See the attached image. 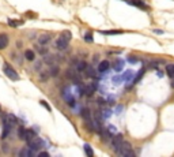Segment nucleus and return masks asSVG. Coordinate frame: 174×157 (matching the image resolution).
Returning <instances> with one entry per match:
<instances>
[{
  "instance_id": "1",
  "label": "nucleus",
  "mask_w": 174,
  "mask_h": 157,
  "mask_svg": "<svg viewBox=\"0 0 174 157\" xmlns=\"http://www.w3.org/2000/svg\"><path fill=\"white\" fill-rule=\"evenodd\" d=\"M117 153L120 154V156H122V157H133V156H135V152L132 150L131 143L125 142V141L121 142L120 148L117 149Z\"/></svg>"
},
{
  "instance_id": "2",
  "label": "nucleus",
  "mask_w": 174,
  "mask_h": 157,
  "mask_svg": "<svg viewBox=\"0 0 174 157\" xmlns=\"http://www.w3.org/2000/svg\"><path fill=\"white\" fill-rule=\"evenodd\" d=\"M3 71H4V74L11 79V81H19V74L16 72V70H14V68L11 67L8 63H4Z\"/></svg>"
},
{
  "instance_id": "3",
  "label": "nucleus",
  "mask_w": 174,
  "mask_h": 157,
  "mask_svg": "<svg viewBox=\"0 0 174 157\" xmlns=\"http://www.w3.org/2000/svg\"><path fill=\"white\" fill-rule=\"evenodd\" d=\"M27 146L30 148L32 150H38L42 148V142L39 141L37 137H34L33 139H30V141H27Z\"/></svg>"
},
{
  "instance_id": "4",
  "label": "nucleus",
  "mask_w": 174,
  "mask_h": 157,
  "mask_svg": "<svg viewBox=\"0 0 174 157\" xmlns=\"http://www.w3.org/2000/svg\"><path fill=\"white\" fill-rule=\"evenodd\" d=\"M65 77H67L68 79H72V81H75L76 83H79V75H78L76 68H68L67 72H65Z\"/></svg>"
},
{
  "instance_id": "5",
  "label": "nucleus",
  "mask_w": 174,
  "mask_h": 157,
  "mask_svg": "<svg viewBox=\"0 0 174 157\" xmlns=\"http://www.w3.org/2000/svg\"><path fill=\"white\" fill-rule=\"evenodd\" d=\"M124 139H122V137L120 135V134H117V135H113V138H112V148H113L114 152H117V149L120 148L121 142H122Z\"/></svg>"
},
{
  "instance_id": "6",
  "label": "nucleus",
  "mask_w": 174,
  "mask_h": 157,
  "mask_svg": "<svg viewBox=\"0 0 174 157\" xmlns=\"http://www.w3.org/2000/svg\"><path fill=\"white\" fill-rule=\"evenodd\" d=\"M68 43L69 41H67L65 38H63V37H59V38L56 40V48L60 51H64L68 48Z\"/></svg>"
},
{
  "instance_id": "7",
  "label": "nucleus",
  "mask_w": 174,
  "mask_h": 157,
  "mask_svg": "<svg viewBox=\"0 0 174 157\" xmlns=\"http://www.w3.org/2000/svg\"><path fill=\"white\" fill-rule=\"evenodd\" d=\"M84 72L89 78H95L97 77V71H95V68L92 67V66H89V64H86V68H84Z\"/></svg>"
},
{
  "instance_id": "8",
  "label": "nucleus",
  "mask_w": 174,
  "mask_h": 157,
  "mask_svg": "<svg viewBox=\"0 0 174 157\" xmlns=\"http://www.w3.org/2000/svg\"><path fill=\"white\" fill-rule=\"evenodd\" d=\"M95 89H97L95 83H90V85L84 86V94H86V96H92L94 92H95Z\"/></svg>"
},
{
  "instance_id": "9",
  "label": "nucleus",
  "mask_w": 174,
  "mask_h": 157,
  "mask_svg": "<svg viewBox=\"0 0 174 157\" xmlns=\"http://www.w3.org/2000/svg\"><path fill=\"white\" fill-rule=\"evenodd\" d=\"M129 3L132 4V6H135V7H139V8H142V10H147V6L144 1H142V0H129Z\"/></svg>"
},
{
  "instance_id": "10",
  "label": "nucleus",
  "mask_w": 174,
  "mask_h": 157,
  "mask_svg": "<svg viewBox=\"0 0 174 157\" xmlns=\"http://www.w3.org/2000/svg\"><path fill=\"white\" fill-rule=\"evenodd\" d=\"M109 68H110V63L107 60H103L100 63V67H98V71L100 72H106L109 71Z\"/></svg>"
},
{
  "instance_id": "11",
  "label": "nucleus",
  "mask_w": 174,
  "mask_h": 157,
  "mask_svg": "<svg viewBox=\"0 0 174 157\" xmlns=\"http://www.w3.org/2000/svg\"><path fill=\"white\" fill-rule=\"evenodd\" d=\"M8 45V36L7 34H0V49H4Z\"/></svg>"
},
{
  "instance_id": "12",
  "label": "nucleus",
  "mask_w": 174,
  "mask_h": 157,
  "mask_svg": "<svg viewBox=\"0 0 174 157\" xmlns=\"http://www.w3.org/2000/svg\"><path fill=\"white\" fill-rule=\"evenodd\" d=\"M50 40H52V37H50L49 34H42V36L38 38V43L41 44V45H45V44L49 43Z\"/></svg>"
},
{
  "instance_id": "13",
  "label": "nucleus",
  "mask_w": 174,
  "mask_h": 157,
  "mask_svg": "<svg viewBox=\"0 0 174 157\" xmlns=\"http://www.w3.org/2000/svg\"><path fill=\"white\" fill-rule=\"evenodd\" d=\"M80 115H82V118L84 119V120H89V119H91V112H90L89 108H83L82 111H80Z\"/></svg>"
},
{
  "instance_id": "14",
  "label": "nucleus",
  "mask_w": 174,
  "mask_h": 157,
  "mask_svg": "<svg viewBox=\"0 0 174 157\" xmlns=\"http://www.w3.org/2000/svg\"><path fill=\"white\" fill-rule=\"evenodd\" d=\"M25 57L29 61H33L34 59H36V54H34V51H32V49H27L25 52Z\"/></svg>"
},
{
  "instance_id": "15",
  "label": "nucleus",
  "mask_w": 174,
  "mask_h": 157,
  "mask_svg": "<svg viewBox=\"0 0 174 157\" xmlns=\"http://www.w3.org/2000/svg\"><path fill=\"white\" fill-rule=\"evenodd\" d=\"M166 74L170 77V78H174V64L170 63V64H166Z\"/></svg>"
},
{
  "instance_id": "16",
  "label": "nucleus",
  "mask_w": 174,
  "mask_h": 157,
  "mask_svg": "<svg viewBox=\"0 0 174 157\" xmlns=\"http://www.w3.org/2000/svg\"><path fill=\"white\" fill-rule=\"evenodd\" d=\"M144 71H146V68H144V67H142V68H140V71H139V74L136 75L135 78H133V83H137L139 81H140V79L143 78V75H144Z\"/></svg>"
},
{
  "instance_id": "17",
  "label": "nucleus",
  "mask_w": 174,
  "mask_h": 157,
  "mask_svg": "<svg viewBox=\"0 0 174 157\" xmlns=\"http://www.w3.org/2000/svg\"><path fill=\"white\" fill-rule=\"evenodd\" d=\"M19 154H21V157H30L33 153H32V149H30V148H25V149L21 150Z\"/></svg>"
},
{
  "instance_id": "18",
  "label": "nucleus",
  "mask_w": 174,
  "mask_h": 157,
  "mask_svg": "<svg viewBox=\"0 0 174 157\" xmlns=\"http://www.w3.org/2000/svg\"><path fill=\"white\" fill-rule=\"evenodd\" d=\"M76 71L78 72H83L84 71V68H86V63L84 61H76Z\"/></svg>"
},
{
  "instance_id": "19",
  "label": "nucleus",
  "mask_w": 174,
  "mask_h": 157,
  "mask_svg": "<svg viewBox=\"0 0 174 157\" xmlns=\"http://www.w3.org/2000/svg\"><path fill=\"white\" fill-rule=\"evenodd\" d=\"M48 71H49L50 77H56V75L59 74V67H57V66H54V64H52V66H50V68L48 70Z\"/></svg>"
},
{
  "instance_id": "20",
  "label": "nucleus",
  "mask_w": 174,
  "mask_h": 157,
  "mask_svg": "<svg viewBox=\"0 0 174 157\" xmlns=\"http://www.w3.org/2000/svg\"><path fill=\"white\" fill-rule=\"evenodd\" d=\"M36 137V132L33 131V130H26V134H25V139L26 141H30Z\"/></svg>"
},
{
  "instance_id": "21",
  "label": "nucleus",
  "mask_w": 174,
  "mask_h": 157,
  "mask_svg": "<svg viewBox=\"0 0 174 157\" xmlns=\"http://www.w3.org/2000/svg\"><path fill=\"white\" fill-rule=\"evenodd\" d=\"M8 25H10L11 27H18V26L23 25V22L22 21H14V19H8Z\"/></svg>"
},
{
  "instance_id": "22",
  "label": "nucleus",
  "mask_w": 174,
  "mask_h": 157,
  "mask_svg": "<svg viewBox=\"0 0 174 157\" xmlns=\"http://www.w3.org/2000/svg\"><path fill=\"white\" fill-rule=\"evenodd\" d=\"M60 37H63V38H65L67 41H69V40L72 38V33L69 32V30H64V32L60 34Z\"/></svg>"
},
{
  "instance_id": "23",
  "label": "nucleus",
  "mask_w": 174,
  "mask_h": 157,
  "mask_svg": "<svg viewBox=\"0 0 174 157\" xmlns=\"http://www.w3.org/2000/svg\"><path fill=\"white\" fill-rule=\"evenodd\" d=\"M102 34H106V36H113V34H121L122 30H105V32H101Z\"/></svg>"
},
{
  "instance_id": "24",
  "label": "nucleus",
  "mask_w": 174,
  "mask_h": 157,
  "mask_svg": "<svg viewBox=\"0 0 174 157\" xmlns=\"http://www.w3.org/2000/svg\"><path fill=\"white\" fill-rule=\"evenodd\" d=\"M49 77H50L49 71H46V72H39V79H41L42 82H46V81L49 79Z\"/></svg>"
},
{
  "instance_id": "25",
  "label": "nucleus",
  "mask_w": 174,
  "mask_h": 157,
  "mask_svg": "<svg viewBox=\"0 0 174 157\" xmlns=\"http://www.w3.org/2000/svg\"><path fill=\"white\" fill-rule=\"evenodd\" d=\"M122 64H124V61L122 60H117L116 63H114V71H121L122 70Z\"/></svg>"
},
{
  "instance_id": "26",
  "label": "nucleus",
  "mask_w": 174,
  "mask_h": 157,
  "mask_svg": "<svg viewBox=\"0 0 174 157\" xmlns=\"http://www.w3.org/2000/svg\"><path fill=\"white\" fill-rule=\"evenodd\" d=\"M84 152H86V154H87L89 157H92V156H94V152H92V149L90 148L89 143H86V145H84Z\"/></svg>"
},
{
  "instance_id": "27",
  "label": "nucleus",
  "mask_w": 174,
  "mask_h": 157,
  "mask_svg": "<svg viewBox=\"0 0 174 157\" xmlns=\"http://www.w3.org/2000/svg\"><path fill=\"white\" fill-rule=\"evenodd\" d=\"M44 61L52 66L54 63V56H50V55H49V56H45V57H44Z\"/></svg>"
},
{
  "instance_id": "28",
  "label": "nucleus",
  "mask_w": 174,
  "mask_h": 157,
  "mask_svg": "<svg viewBox=\"0 0 174 157\" xmlns=\"http://www.w3.org/2000/svg\"><path fill=\"white\" fill-rule=\"evenodd\" d=\"M25 134H26V130L21 126V127L18 129V137H19L21 139H25Z\"/></svg>"
},
{
  "instance_id": "29",
  "label": "nucleus",
  "mask_w": 174,
  "mask_h": 157,
  "mask_svg": "<svg viewBox=\"0 0 174 157\" xmlns=\"http://www.w3.org/2000/svg\"><path fill=\"white\" fill-rule=\"evenodd\" d=\"M92 33L91 32H87L84 34V41H87V43H92Z\"/></svg>"
},
{
  "instance_id": "30",
  "label": "nucleus",
  "mask_w": 174,
  "mask_h": 157,
  "mask_svg": "<svg viewBox=\"0 0 174 157\" xmlns=\"http://www.w3.org/2000/svg\"><path fill=\"white\" fill-rule=\"evenodd\" d=\"M132 75H133V72H132L131 70H128V71H127V74L124 75V81H131V79H132Z\"/></svg>"
},
{
  "instance_id": "31",
  "label": "nucleus",
  "mask_w": 174,
  "mask_h": 157,
  "mask_svg": "<svg viewBox=\"0 0 174 157\" xmlns=\"http://www.w3.org/2000/svg\"><path fill=\"white\" fill-rule=\"evenodd\" d=\"M110 115H112V111H109V109H105V111H102V118L107 119V118H110Z\"/></svg>"
},
{
  "instance_id": "32",
  "label": "nucleus",
  "mask_w": 174,
  "mask_h": 157,
  "mask_svg": "<svg viewBox=\"0 0 174 157\" xmlns=\"http://www.w3.org/2000/svg\"><path fill=\"white\" fill-rule=\"evenodd\" d=\"M37 51H38L41 55H46V54H48V49H46V48H44V46H39V48L37 46Z\"/></svg>"
},
{
  "instance_id": "33",
  "label": "nucleus",
  "mask_w": 174,
  "mask_h": 157,
  "mask_svg": "<svg viewBox=\"0 0 174 157\" xmlns=\"http://www.w3.org/2000/svg\"><path fill=\"white\" fill-rule=\"evenodd\" d=\"M129 61H131V63H137L139 59L137 57H135V56H129Z\"/></svg>"
},
{
  "instance_id": "34",
  "label": "nucleus",
  "mask_w": 174,
  "mask_h": 157,
  "mask_svg": "<svg viewBox=\"0 0 174 157\" xmlns=\"http://www.w3.org/2000/svg\"><path fill=\"white\" fill-rule=\"evenodd\" d=\"M41 105H42V107H45L46 109H48V111H50V107H49V105H48V104L45 103V101H41Z\"/></svg>"
},
{
  "instance_id": "35",
  "label": "nucleus",
  "mask_w": 174,
  "mask_h": 157,
  "mask_svg": "<svg viewBox=\"0 0 174 157\" xmlns=\"http://www.w3.org/2000/svg\"><path fill=\"white\" fill-rule=\"evenodd\" d=\"M121 81V78H118V77H116V78H113V83H116V85H118Z\"/></svg>"
},
{
  "instance_id": "36",
  "label": "nucleus",
  "mask_w": 174,
  "mask_h": 157,
  "mask_svg": "<svg viewBox=\"0 0 174 157\" xmlns=\"http://www.w3.org/2000/svg\"><path fill=\"white\" fill-rule=\"evenodd\" d=\"M39 156H41V157H48V156H49V153H46V152H41Z\"/></svg>"
},
{
  "instance_id": "37",
  "label": "nucleus",
  "mask_w": 174,
  "mask_h": 157,
  "mask_svg": "<svg viewBox=\"0 0 174 157\" xmlns=\"http://www.w3.org/2000/svg\"><path fill=\"white\" fill-rule=\"evenodd\" d=\"M154 33H156V34H162V30H158V29H155V30H154Z\"/></svg>"
},
{
  "instance_id": "38",
  "label": "nucleus",
  "mask_w": 174,
  "mask_h": 157,
  "mask_svg": "<svg viewBox=\"0 0 174 157\" xmlns=\"http://www.w3.org/2000/svg\"><path fill=\"white\" fill-rule=\"evenodd\" d=\"M8 145H7V143H6V145H3V152H7V150H8Z\"/></svg>"
},
{
  "instance_id": "39",
  "label": "nucleus",
  "mask_w": 174,
  "mask_h": 157,
  "mask_svg": "<svg viewBox=\"0 0 174 157\" xmlns=\"http://www.w3.org/2000/svg\"><path fill=\"white\" fill-rule=\"evenodd\" d=\"M0 112H1V108H0Z\"/></svg>"
}]
</instances>
